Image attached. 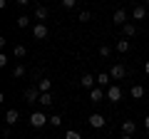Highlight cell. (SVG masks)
I'll return each instance as SVG.
<instances>
[{
    "mask_svg": "<svg viewBox=\"0 0 149 139\" xmlns=\"http://www.w3.org/2000/svg\"><path fill=\"white\" fill-rule=\"evenodd\" d=\"M45 124H50V117L45 112H32L30 114V127L40 129V127H45Z\"/></svg>",
    "mask_w": 149,
    "mask_h": 139,
    "instance_id": "1",
    "label": "cell"
},
{
    "mask_svg": "<svg viewBox=\"0 0 149 139\" xmlns=\"http://www.w3.org/2000/svg\"><path fill=\"white\" fill-rule=\"evenodd\" d=\"M47 35H50L47 25H42V22H35V25H32V38L35 40H45Z\"/></svg>",
    "mask_w": 149,
    "mask_h": 139,
    "instance_id": "2",
    "label": "cell"
},
{
    "mask_svg": "<svg viewBox=\"0 0 149 139\" xmlns=\"http://www.w3.org/2000/svg\"><path fill=\"white\" fill-rule=\"evenodd\" d=\"M87 124H90L92 129H102L107 124V119H104V114H90V117H87Z\"/></svg>",
    "mask_w": 149,
    "mask_h": 139,
    "instance_id": "3",
    "label": "cell"
},
{
    "mask_svg": "<svg viewBox=\"0 0 149 139\" xmlns=\"http://www.w3.org/2000/svg\"><path fill=\"white\" fill-rule=\"evenodd\" d=\"M107 99H112L114 104H117V102L122 99V90H119L117 85H109V87H107Z\"/></svg>",
    "mask_w": 149,
    "mask_h": 139,
    "instance_id": "4",
    "label": "cell"
},
{
    "mask_svg": "<svg viewBox=\"0 0 149 139\" xmlns=\"http://www.w3.org/2000/svg\"><path fill=\"white\" fill-rule=\"evenodd\" d=\"M80 85L85 87V90H95V85H97V77L87 72V75H82V77H80Z\"/></svg>",
    "mask_w": 149,
    "mask_h": 139,
    "instance_id": "5",
    "label": "cell"
},
{
    "mask_svg": "<svg viewBox=\"0 0 149 139\" xmlns=\"http://www.w3.org/2000/svg\"><path fill=\"white\" fill-rule=\"evenodd\" d=\"M124 75H127V67H124V65H112V70H109L112 80H122Z\"/></svg>",
    "mask_w": 149,
    "mask_h": 139,
    "instance_id": "6",
    "label": "cell"
},
{
    "mask_svg": "<svg viewBox=\"0 0 149 139\" xmlns=\"http://www.w3.org/2000/svg\"><path fill=\"white\" fill-rule=\"evenodd\" d=\"M40 95L42 92L37 90V87H27L25 90V102H40Z\"/></svg>",
    "mask_w": 149,
    "mask_h": 139,
    "instance_id": "7",
    "label": "cell"
},
{
    "mask_svg": "<svg viewBox=\"0 0 149 139\" xmlns=\"http://www.w3.org/2000/svg\"><path fill=\"white\" fill-rule=\"evenodd\" d=\"M17 119H20V112H17V109H8V112H5V124H8V127L17 124Z\"/></svg>",
    "mask_w": 149,
    "mask_h": 139,
    "instance_id": "8",
    "label": "cell"
},
{
    "mask_svg": "<svg viewBox=\"0 0 149 139\" xmlns=\"http://www.w3.org/2000/svg\"><path fill=\"white\" fill-rule=\"evenodd\" d=\"M112 20H114V25H127V13L122 10V8H119V10H114V15H112Z\"/></svg>",
    "mask_w": 149,
    "mask_h": 139,
    "instance_id": "9",
    "label": "cell"
},
{
    "mask_svg": "<svg viewBox=\"0 0 149 139\" xmlns=\"http://www.w3.org/2000/svg\"><path fill=\"white\" fill-rule=\"evenodd\" d=\"M104 95H107V92L102 90V87H95V90H90V99L95 102V104H97V102H102V99H104Z\"/></svg>",
    "mask_w": 149,
    "mask_h": 139,
    "instance_id": "10",
    "label": "cell"
},
{
    "mask_svg": "<svg viewBox=\"0 0 149 139\" xmlns=\"http://www.w3.org/2000/svg\"><path fill=\"white\" fill-rule=\"evenodd\" d=\"M132 17H134V20H144V17H147V5H134Z\"/></svg>",
    "mask_w": 149,
    "mask_h": 139,
    "instance_id": "11",
    "label": "cell"
},
{
    "mask_svg": "<svg viewBox=\"0 0 149 139\" xmlns=\"http://www.w3.org/2000/svg\"><path fill=\"white\" fill-rule=\"evenodd\" d=\"M122 134H137V124L132 122V119H127V122H122Z\"/></svg>",
    "mask_w": 149,
    "mask_h": 139,
    "instance_id": "12",
    "label": "cell"
},
{
    "mask_svg": "<svg viewBox=\"0 0 149 139\" xmlns=\"http://www.w3.org/2000/svg\"><path fill=\"white\" fill-rule=\"evenodd\" d=\"M129 95H132V99H142V97H144V87L142 85H132Z\"/></svg>",
    "mask_w": 149,
    "mask_h": 139,
    "instance_id": "13",
    "label": "cell"
},
{
    "mask_svg": "<svg viewBox=\"0 0 149 139\" xmlns=\"http://www.w3.org/2000/svg\"><path fill=\"white\" fill-rule=\"evenodd\" d=\"M37 90H40V92H50V90H52V80H47V77H42V80L37 82Z\"/></svg>",
    "mask_w": 149,
    "mask_h": 139,
    "instance_id": "14",
    "label": "cell"
},
{
    "mask_svg": "<svg viewBox=\"0 0 149 139\" xmlns=\"http://www.w3.org/2000/svg\"><path fill=\"white\" fill-rule=\"evenodd\" d=\"M109 82H112L109 72H100V75H97V85H100V87H107Z\"/></svg>",
    "mask_w": 149,
    "mask_h": 139,
    "instance_id": "15",
    "label": "cell"
},
{
    "mask_svg": "<svg viewBox=\"0 0 149 139\" xmlns=\"http://www.w3.org/2000/svg\"><path fill=\"white\" fill-rule=\"evenodd\" d=\"M20 77H25V65H15L13 67V80H20Z\"/></svg>",
    "mask_w": 149,
    "mask_h": 139,
    "instance_id": "16",
    "label": "cell"
},
{
    "mask_svg": "<svg viewBox=\"0 0 149 139\" xmlns=\"http://www.w3.org/2000/svg\"><path fill=\"white\" fill-rule=\"evenodd\" d=\"M122 32H124V38H132V35H137V27H134V22H127V25L122 27Z\"/></svg>",
    "mask_w": 149,
    "mask_h": 139,
    "instance_id": "17",
    "label": "cell"
},
{
    "mask_svg": "<svg viewBox=\"0 0 149 139\" xmlns=\"http://www.w3.org/2000/svg\"><path fill=\"white\" fill-rule=\"evenodd\" d=\"M52 95H50V92H42V95H40V104H42V107H50V104H52Z\"/></svg>",
    "mask_w": 149,
    "mask_h": 139,
    "instance_id": "18",
    "label": "cell"
},
{
    "mask_svg": "<svg viewBox=\"0 0 149 139\" xmlns=\"http://www.w3.org/2000/svg\"><path fill=\"white\" fill-rule=\"evenodd\" d=\"M47 15H50V13H47V8H45V5H40V8L35 10V17H37V20H45Z\"/></svg>",
    "mask_w": 149,
    "mask_h": 139,
    "instance_id": "19",
    "label": "cell"
},
{
    "mask_svg": "<svg viewBox=\"0 0 149 139\" xmlns=\"http://www.w3.org/2000/svg\"><path fill=\"white\" fill-rule=\"evenodd\" d=\"M117 52H129V40H117Z\"/></svg>",
    "mask_w": 149,
    "mask_h": 139,
    "instance_id": "20",
    "label": "cell"
},
{
    "mask_svg": "<svg viewBox=\"0 0 149 139\" xmlns=\"http://www.w3.org/2000/svg\"><path fill=\"white\" fill-rule=\"evenodd\" d=\"M27 55V47L25 45H15V57H25Z\"/></svg>",
    "mask_w": 149,
    "mask_h": 139,
    "instance_id": "21",
    "label": "cell"
},
{
    "mask_svg": "<svg viewBox=\"0 0 149 139\" xmlns=\"http://www.w3.org/2000/svg\"><path fill=\"white\" fill-rule=\"evenodd\" d=\"M27 25H30V17H27V15H20V17H17V27H27Z\"/></svg>",
    "mask_w": 149,
    "mask_h": 139,
    "instance_id": "22",
    "label": "cell"
},
{
    "mask_svg": "<svg viewBox=\"0 0 149 139\" xmlns=\"http://www.w3.org/2000/svg\"><path fill=\"white\" fill-rule=\"evenodd\" d=\"M65 139H82V134L74 132V129H70V132H65Z\"/></svg>",
    "mask_w": 149,
    "mask_h": 139,
    "instance_id": "23",
    "label": "cell"
},
{
    "mask_svg": "<svg viewBox=\"0 0 149 139\" xmlns=\"http://www.w3.org/2000/svg\"><path fill=\"white\" fill-rule=\"evenodd\" d=\"M50 124H52V127H60V124H62V117H60V114H52V117H50Z\"/></svg>",
    "mask_w": 149,
    "mask_h": 139,
    "instance_id": "24",
    "label": "cell"
},
{
    "mask_svg": "<svg viewBox=\"0 0 149 139\" xmlns=\"http://www.w3.org/2000/svg\"><path fill=\"white\" fill-rule=\"evenodd\" d=\"M100 55H102V57H109V55H112V47H109V45H102V47H100Z\"/></svg>",
    "mask_w": 149,
    "mask_h": 139,
    "instance_id": "25",
    "label": "cell"
},
{
    "mask_svg": "<svg viewBox=\"0 0 149 139\" xmlns=\"http://www.w3.org/2000/svg\"><path fill=\"white\" fill-rule=\"evenodd\" d=\"M90 20H92V15H90L87 10H82V13H80V22H90Z\"/></svg>",
    "mask_w": 149,
    "mask_h": 139,
    "instance_id": "26",
    "label": "cell"
},
{
    "mask_svg": "<svg viewBox=\"0 0 149 139\" xmlns=\"http://www.w3.org/2000/svg\"><path fill=\"white\" fill-rule=\"evenodd\" d=\"M74 3H77V0H62V8H67V10H72V8H74Z\"/></svg>",
    "mask_w": 149,
    "mask_h": 139,
    "instance_id": "27",
    "label": "cell"
},
{
    "mask_svg": "<svg viewBox=\"0 0 149 139\" xmlns=\"http://www.w3.org/2000/svg\"><path fill=\"white\" fill-rule=\"evenodd\" d=\"M5 65H8V55L3 52V55H0V67H5Z\"/></svg>",
    "mask_w": 149,
    "mask_h": 139,
    "instance_id": "28",
    "label": "cell"
},
{
    "mask_svg": "<svg viewBox=\"0 0 149 139\" xmlns=\"http://www.w3.org/2000/svg\"><path fill=\"white\" fill-rule=\"evenodd\" d=\"M144 129L149 132V117H144Z\"/></svg>",
    "mask_w": 149,
    "mask_h": 139,
    "instance_id": "29",
    "label": "cell"
},
{
    "mask_svg": "<svg viewBox=\"0 0 149 139\" xmlns=\"http://www.w3.org/2000/svg\"><path fill=\"white\" fill-rule=\"evenodd\" d=\"M17 5H27V3H30V0H15Z\"/></svg>",
    "mask_w": 149,
    "mask_h": 139,
    "instance_id": "30",
    "label": "cell"
},
{
    "mask_svg": "<svg viewBox=\"0 0 149 139\" xmlns=\"http://www.w3.org/2000/svg\"><path fill=\"white\" fill-rule=\"evenodd\" d=\"M144 72H147V75H149V60H147V62H144Z\"/></svg>",
    "mask_w": 149,
    "mask_h": 139,
    "instance_id": "31",
    "label": "cell"
},
{
    "mask_svg": "<svg viewBox=\"0 0 149 139\" xmlns=\"http://www.w3.org/2000/svg\"><path fill=\"white\" fill-rule=\"evenodd\" d=\"M119 139H134V137H132V134H122V137H119Z\"/></svg>",
    "mask_w": 149,
    "mask_h": 139,
    "instance_id": "32",
    "label": "cell"
},
{
    "mask_svg": "<svg viewBox=\"0 0 149 139\" xmlns=\"http://www.w3.org/2000/svg\"><path fill=\"white\" fill-rule=\"evenodd\" d=\"M142 5H149V0H142Z\"/></svg>",
    "mask_w": 149,
    "mask_h": 139,
    "instance_id": "33",
    "label": "cell"
}]
</instances>
